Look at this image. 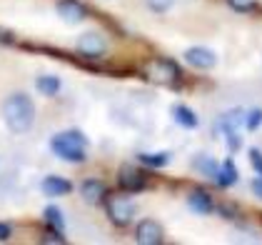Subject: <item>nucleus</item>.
Listing matches in <instances>:
<instances>
[{
  "label": "nucleus",
  "instance_id": "5701e85b",
  "mask_svg": "<svg viewBox=\"0 0 262 245\" xmlns=\"http://www.w3.org/2000/svg\"><path fill=\"white\" fill-rule=\"evenodd\" d=\"M13 238V225L10 223H0V243Z\"/></svg>",
  "mask_w": 262,
  "mask_h": 245
},
{
  "label": "nucleus",
  "instance_id": "aec40b11",
  "mask_svg": "<svg viewBox=\"0 0 262 245\" xmlns=\"http://www.w3.org/2000/svg\"><path fill=\"white\" fill-rule=\"evenodd\" d=\"M172 3H175V0H145V5H147L150 10H155V13H167V10L172 8Z\"/></svg>",
  "mask_w": 262,
  "mask_h": 245
},
{
  "label": "nucleus",
  "instance_id": "6e6552de",
  "mask_svg": "<svg viewBox=\"0 0 262 245\" xmlns=\"http://www.w3.org/2000/svg\"><path fill=\"white\" fill-rule=\"evenodd\" d=\"M185 60L190 63L192 68H198V70H210V68L217 65V55H215V50H210V48L192 45V48L185 50Z\"/></svg>",
  "mask_w": 262,
  "mask_h": 245
},
{
  "label": "nucleus",
  "instance_id": "20e7f679",
  "mask_svg": "<svg viewBox=\"0 0 262 245\" xmlns=\"http://www.w3.org/2000/svg\"><path fill=\"white\" fill-rule=\"evenodd\" d=\"M75 48L85 58H102L105 50H107V40H105V35H102L100 30H88V33H82L80 38H78Z\"/></svg>",
  "mask_w": 262,
  "mask_h": 245
},
{
  "label": "nucleus",
  "instance_id": "39448f33",
  "mask_svg": "<svg viewBox=\"0 0 262 245\" xmlns=\"http://www.w3.org/2000/svg\"><path fill=\"white\" fill-rule=\"evenodd\" d=\"M107 215L118 228H125V225H130L133 215H135V203L127 195H113L107 203Z\"/></svg>",
  "mask_w": 262,
  "mask_h": 245
},
{
  "label": "nucleus",
  "instance_id": "f03ea898",
  "mask_svg": "<svg viewBox=\"0 0 262 245\" xmlns=\"http://www.w3.org/2000/svg\"><path fill=\"white\" fill-rule=\"evenodd\" d=\"M50 150L65 163H85L88 160V138L80 130H62L50 140Z\"/></svg>",
  "mask_w": 262,
  "mask_h": 245
},
{
  "label": "nucleus",
  "instance_id": "412c9836",
  "mask_svg": "<svg viewBox=\"0 0 262 245\" xmlns=\"http://www.w3.org/2000/svg\"><path fill=\"white\" fill-rule=\"evenodd\" d=\"M230 5H232V10H237V13H247V10H252L255 5H257V0H227Z\"/></svg>",
  "mask_w": 262,
  "mask_h": 245
},
{
  "label": "nucleus",
  "instance_id": "dca6fc26",
  "mask_svg": "<svg viewBox=\"0 0 262 245\" xmlns=\"http://www.w3.org/2000/svg\"><path fill=\"white\" fill-rule=\"evenodd\" d=\"M62 83L58 75H38V80H35V90L45 95V98H55L58 93H60Z\"/></svg>",
  "mask_w": 262,
  "mask_h": 245
},
{
  "label": "nucleus",
  "instance_id": "f8f14e48",
  "mask_svg": "<svg viewBox=\"0 0 262 245\" xmlns=\"http://www.w3.org/2000/svg\"><path fill=\"white\" fill-rule=\"evenodd\" d=\"M187 205H190V210L192 213H198V215H210L212 213V195L210 193H205V190H192L190 195H187Z\"/></svg>",
  "mask_w": 262,
  "mask_h": 245
},
{
  "label": "nucleus",
  "instance_id": "2eb2a0df",
  "mask_svg": "<svg viewBox=\"0 0 262 245\" xmlns=\"http://www.w3.org/2000/svg\"><path fill=\"white\" fill-rule=\"evenodd\" d=\"M215 183L220 185V188H230V185L237 183V165H235V160H225V163H220V168H217V175H215Z\"/></svg>",
  "mask_w": 262,
  "mask_h": 245
},
{
  "label": "nucleus",
  "instance_id": "b1692460",
  "mask_svg": "<svg viewBox=\"0 0 262 245\" xmlns=\"http://www.w3.org/2000/svg\"><path fill=\"white\" fill-rule=\"evenodd\" d=\"M250 188H252V193H255V195L262 200V175H260V178H255V180L250 183Z\"/></svg>",
  "mask_w": 262,
  "mask_h": 245
},
{
  "label": "nucleus",
  "instance_id": "4468645a",
  "mask_svg": "<svg viewBox=\"0 0 262 245\" xmlns=\"http://www.w3.org/2000/svg\"><path fill=\"white\" fill-rule=\"evenodd\" d=\"M217 168H220V163H217L212 155H207V153H198V155L192 158V170L200 173L202 178H212V180H215Z\"/></svg>",
  "mask_w": 262,
  "mask_h": 245
},
{
  "label": "nucleus",
  "instance_id": "0eeeda50",
  "mask_svg": "<svg viewBox=\"0 0 262 245\" xmlns=\"http://www.w3.org/2000/svg\"><path fill=\"white\" fill-rule=\"evenodd\" d=\"M55 13L65 25H78L88 18V8L82 5L80 0H60L55 5Z\"/></svg>",
  "mask_w": 262,
  "mask_h": 245
},
{
  "label": "nucleus",
  "instance_id": "1a4fd4ad",
  "mask_svg": "<svg viewBox=\"0 0 262 245\" xmlns=\"http://www.w3.org/2000/svg\"><path fill=\"white\" fill-rule=\"evenodd\" d=\"M118 183L125 193H140L147 188V178L142 175L138 168H130V165H122L120 173H118Z\"/></svg>",
  "mask_w": 262,
  "mask_h": 245
},
{
  "label": "nucleus",
  "instance_id": "ddd939ff",
  "mask_svg": "<svg viewBox=\"0 0 262 245\" xmlns=\"http://www.w3.org/2000/svg\"><path fill=\"white\" fill-rule=\"evenodd\" d=\"M172 118L175 122L185 128V130H195L200 120H198V115H195V110L190 108V105H185V103H178V105H172Z\"/></svg>",
  "mask_w": 262,
  "mask_h": 245
},
{
  "label": "nucleus",
  "instance_id": "f257e3e1",
  "mask_svg": "<svg viewBox=\"0 0 262 245\" xmlns=\"http://www.w3.org/2000/svg\"><path fill=\"white\" fill-rule=\"evenodd\" d=\"M0 113H3V120L8 125V130L15 133V135L30 133L33 125H35V103H33V98L28 93H20V90L10 93L3 100Z\"/></svg>",
  "mask_w": 262,
  "mask_h": 245
},
{
  "label": "nucleus",
  "instance_id": "a211bd4d",
  "mask_svg": "<svg viewBox=\"0 0 262 245\" xmlns=\"http://www.w3.org/2000/svg\"><path fill=\"white\" fill-rule=\"evenodd\" d=\"M42 215H45V223L50 225L53 230L65 233V218H62V210L58 208V205H48V208L42 210Z\"/></svg>",
  "mask_w": 262,
  "mask_h": 245
},
{
  "label": "nucleus",
  "instance_id": "423d86ee",
  "mask_svg": "<svg viewBox=\"0 0 262 245\" xmlns=\"http://www.w3.org/2000/svg\"><path fill=\"white\" fill-rule=\"evenodd\" d=\"M135 240L140 245H160L165 240V230H162V225L158 220L145 218L135 228Z\"/></svg>",
  "mask_w": 262,
  "mask_h": 245
},
{
  "label": "nucleus",
  "instance_id": "f3484780",
  "mask_svg": "<svg viewBox=\"0 0 262 245\" xmlns=\"http://www.w3.org/2000/svg\"><path fill=\"white\" fill-rule=\"evenodd\" d=\"M138 160L142 165H147V168H165V165L172 163V153H167V150H160V153H140Z\"/></svg>",
  "mask_w": 262,
  "mask_h": 245
},
{
  "label": "nucleus",
  "instance_id": "9b49d317",
  "mask_svg": "<svg viewBox=\"0 0 262 245\" xmlns=\"http://www.w3.org/2000/svg\"><path fill=\"white\" fill-rule=\"evenodd\" d=\"M80 195L85 203L90 205H98L107 195V190H105V183L98 180V178H88V180H82L80 183Z\"/></svg>",
  "mask_w": 262,
  "mask_h": 245
},
{
  "label": "nucleus",
  "instance_id": "6ab92c4d",
  "mask_svg": "<svg viewBox=\"0 0 262 245\" xmlns=\"http://www.w3.org/2000/svg\"><path fill=\"white\" fill-rule=\"evenodd\" d=\"M242 120H245V125H247L250 130H257V128L262 125V108H252V110H247Z\"/></svg>",
  "mask_w": 262,
  "mask_h": 245
},
{
  "label": "nucleus",
  "instance_id": "7ed1b4c3",
  "mask_svg": "<svg viewBox=\"0 0 262 245\" xmlns=\"http://www.w3.org/2000/svg\"><path fill=\"white\" fill-rule=\"evenodd\" d=\"M145 75L152 83H158V85H165V88H178L182 78L178 63L170 60V58H152V60H147Z\"/></svg>",
  "mask_w": 262,
  "mask_h": 245
},
{
  "label": "nucleus",
  "instance_id": "4be33fe9",
  "mask_svg": "<svg viewBox=\"0 0 262 245\" xmlns=\"http://www.w3.org/2000/svg\"><path fill=\"white\" fill-rule=\"evenodd\" d=\"M247 158H250V163H252V168H255V173L262 175V153L260 150H257V148H250Z\"/></svg>",
  "mask_w": 262,
  "mask_h": 245
},
{
  "label": "nucleus",
  "instance_id": "9d476101",
  "mask_svg": "<svg viewBox=\"0 0 262 245\" xmlns=\"http://www.w3.org/2000/svg\"><path fill=\"white\" fill-rule=\"evenodd\" d=\"M40 190L48 198H62V195L73 193V183L62 175H45L40 180Z\"/></svg>",
  "mask_w": 262,
  "mask_h": 245
}]
</instances>
